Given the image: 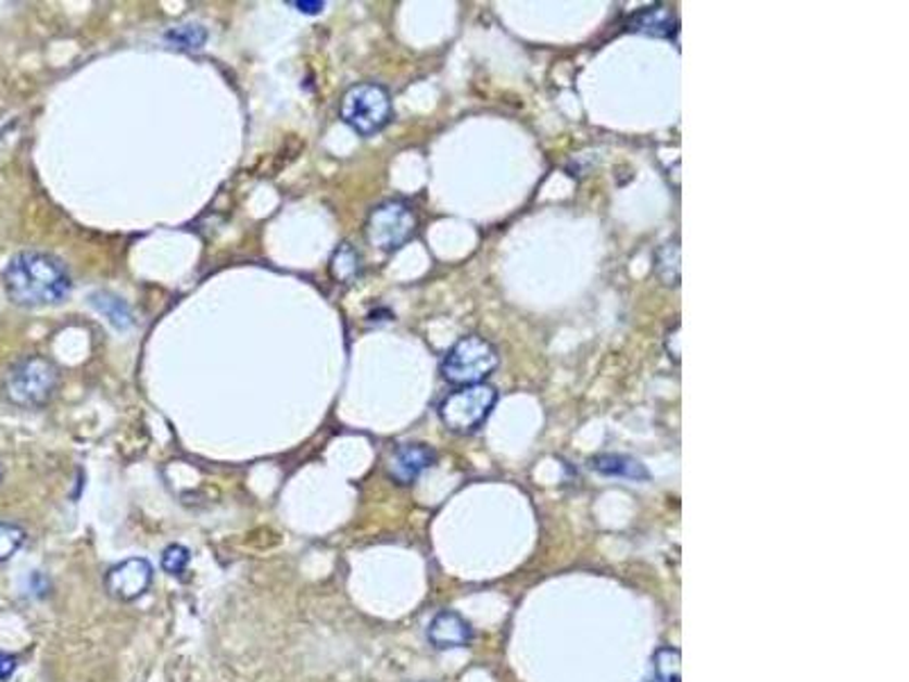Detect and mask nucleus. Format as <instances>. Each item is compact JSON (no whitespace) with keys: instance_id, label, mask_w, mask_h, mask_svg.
I'll list each match as a JSON object with an SVG mask.
<instances>
[{"instance_id":"423d86ee","label":"nucleus","mask_w":909,"mask_h":682,"mask_svg":"<svg viewBox=\"0 0 909 682\" xmlns=\"http://www.w3.org/2000/svg\"><path fill=\"white\" fill-rule=\"evenodd\" d=\"M416 212L407 201L391 199L376 205L366 216L364 237L368 247L380 253H394L403 249L416 232Z\"/></svg>"},{"instance_id":"7ed1b4c3","label":"nucleus","mask_w":909,"mask_h":682,"mask_svg":"<svg viewBox=\"0 0 909 682\" xmlns=\"http://www.w3.org/2000/svg\"><path fill=\"white\" fill-rule=\"evenodd\" d=\"M501 364L498 349L480 334H466L457 339L441 362V376L455 387L482 384L496 374Z\"/></svg>"},{"instance_id":"2eb2a0df","label":"nucleus","mask_w":909,"mask_h":682,"mask_svg":"<svg viewBox=\"0 0 909 682\" xmlns=\"http://www.w3.org/2000/svg\"><path fill=\"white\" fill-rule=\"evenodd\" d=\"M164 39L171 48H178V51H201L207 43V30L201 23H182V26H174L164 33Z\"/></svg>"},{"instance_id":"1a4fd4ad","label":"nucleus","mask_w":909,"mask_h":682,"mask_svg":"<svg viewBox=\"0 0 909 682\" xmlns=\"http://www.w3.org/2000/svg\"><path fill=\"white\" fill-rule=\"evenodd\" d=\"M476 637L474 626L455 610H441L428 623V642L437 651L466 648Z\"/></svg>"},{"instance_id":"9d476101","label":"nucleus","mask_w":909,"mask_h":682,"mask_svg":"<svg viewBox=\"0 0 909 682\" xmlns=\"http://www.w3.org/2000/svg\"><path fill=\"white\" fill-rule=\"evenodd\" d=\"M628 30L655 39H671L678 35V16L667 5H648L628 18Z\"/></svg>"},{"instance_id":"6e6552de","label":"nucleus","mask_w":909,"mask_h":682,"mask_svg":"<svg viewBox=\"0 0 909 682\" xmlns=\"http://www.w3.org/2000/svg\"><path fill=\"white\" fill-rule=\"evenodd\" d=\"M437 453L428 444H403L389 457L387 473L396 484L409 487L419 480L430 467H434Z\"/></svg>"},{"instance_id":"a211bd4d","label":"nucleus","mask_w":909,"mask_h":682,"mask_svg":"<svg viewBox=\"0 0 909 682\" xmlns=\"http://www.w3.org/2000/svg\"><path fill=\"white\" fill-rule=\"evenodd\" d=\"M189 563H191V553H189V548H187V546H182V544H171V546H166V548H164V553H162L160 567H162V571H164V573L174 576V578H180V576L189 569Z\"/></svg>"},{"instance_id":"4468645a","label":"nucleus","mask_w":909,"mask_h":682,"mask_svg":"<svg viewBox=\"0 0 909 682\" xmlns=\"http://www.w3.org/2000/svg\"><path fill=\"white\" fill-rule=\"evenodd\" d=\"M328 269H330V276L337 282H353L359 276L362 257H359V253H357L353 243H349V241L341 243V247L332 253Z\"/></svg>"},{"instance_id":"f257e3e1","label":"nucleus","mask_w":909,"mask_h":682,"mask_svg":"<svg viewBox=\"0 0 909 682\" xmlns=\"http://www.w3.org/2000/svg\"><path fill=\"white\" fill-rule=\"evenodd\" d=\"M3 289L16 307H55L71 296V274L66 264L43 251H21L3 269Z\"/></svg>"},{"instance_id":"f3484780","label":"nucleus","mask_w":909,"mask_h":682,"mask_svg":"<svg viewBox=\"0 0 909 682\" xmlns=\"http://www.w3.org/2000/svg\"><path fill=\"white\" fill-rule=\"evenodd\" d=\"M26 544V530L10 521H0V563L12 559Z\"/></svg>"},{"instance_id":"dca6fc26","label":"nucleus","mask_w":909,"mask_h":682,"mask_svg":"<svg viewBox=\"0 0 909 682\" xmlns=\"http://www.w3.org/2000/svg\"><path fill=\"white\" fill-rule=\"evenodd\" d=\"M655 274L667 287L680 285V243L667 241L655 253Z\"/></svg>"},{"instance_id":"f8f14e48","label":"nucleus","mask_w":909,"mask_h":682,"mask_svg":"<svg viewBox=\"0 0 909 682\" xmlns=\"http://www.w3.org/2000/svg\"><path fill=\"white\" fill-rule=\"evenodd\" d=\"M89 303L98 314H103L108 324L114 326L116 330H128L135 326V316H132L130 305L123 299H118L116 294H112V291H96V294L89 296Z\"/></svg>"},{"instance_id":"6ab92c4d","label":"nucleus","mask_w":909,"mask_h":682,"mask_svg":"<svg viewBox=\"0 0 909 682\" xmlns=\"http://www.w3.org/2000/svg\"><path fill=\"white\" fill-rule=\"evenodd\" d=\"M16 671V657L8 655V653H0V680H10L12 673Z\"/></svg>"},{"instance_id":"ddd939ff","label":"nucleus","mask_w":909,"mask_h":682,"mask_svg":"<svg viewBox=\"0 0 909 682\" xmlns=\"http://www.w3.org/2000/svg\"><path fill=\"white\" fill-rule=\"evenodd\" d=\"M680 675H682L680 651L673 646H659L653 653L651 673L646 682H680Z\"/></svg>"},{"instance_id":"20e7f679","label":"nucleus","mask_w":909,"mask_h":682,"mask_svg":"<svg viewBox=\"0 0 909 682\" xmlns=\"http://www.w3.org/2000/svg\"><path fill=\"white\" fill-rule=\"evenodd\" d=\"M339 116L359 137H374L394 116L389 91L378 83H357L341 96Z\"/></svg>"},{"instance_id":"0eeeda50","label":"nucleus","mask_w":909,"mask_h":682,"mask_svg":"<svg viewBox=\"0 0 909 682\" xmlns=\"http://www.w3.org/2000/svg\"><path fill=\"white\" fill-rule=\"evenodd\" d=\"M153 565L146 557H128L105 573V590L114 601L132 603L153 584Z\"/></svg>"},{"instance_id":"9b49d317","label":"nucleus","mask_w":909,"mask_h":682,"mask_svg":"<svg viewBox=\"0 0 909 682\" xmlns=\"http://www.w3.org/2000/svg\"><path fill=\"white\" fill-rule=\"evenodd\" d=\"M592 469L609 476V478H626V480H648L651 473L648 469L642 465V462L630 457V455H619V453H603L598 457L592 459Z\"/></svg>"},{"instance_id":"39448f33","label":"nucleus","mask_w":909,"mask_h":682,"mask_svg":"<svg viewBox=\"0 0 909 682\" xmlns=\"http://www.w3.org/2000/svg\"><path fill=\"white\" fill-rule=\"evenodd\" d=\"M498 403L496 387L487 382L459 387L439 403V419L455 434H474Z\"/></svg>"},{"instance_id":"aec40b11","label":"nucleus","mask_w":909,"mask_h":682,"mask_svg":"<svg viewBox=\"0 0 909 682\" xmlns=\"http://www.w3.org/2000/svg\"><path fill=\"white\" fill-rule=\"evenodd\" d=\"M287 5L301 14H321L326 8V3H318V0H314V3H287Z\"/></svg>"},{"instance_id":"f03ea898","label":"nucleus","mask_w":909,"mask_h":682,"mask_svg":"<svg viewBox=\"0 0 909 682\" xmlns=\"http://www.w3.org/2000/svg\"><path fill=\"white\" fill-rule=\"evenodd\" d=\"M60 387V369L43 355L16 359L3 380L8 401L23 409H39L53 401Z\"/></svg>"},{"instance_id":"412c9836","label":"nucleus","mask_w":909,"mask_h":682,"mask_svg":"<svg viewBox=\"0 0 909 682\" xmlns=\"http://www.w3.org/2000/svg\"><path fill=\"white\" fill-rule=\"evenodd\" d=\"M3 476H5V469H3V465H0V482H3Z\"/></svg>"}]
</instances>
